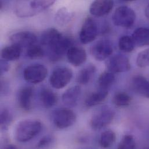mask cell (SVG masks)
I'll list each match as a JSON object with an SVG mask.
<instances>
[{
	"instance_id": "35",
	"label": "cell",
	"mask_w": 149,
	"mask_h": 149,
	"mask_svg": "<svg viewBox=\"0 0 149 149\" xmlns=\"http://www.w3.org/2000/svg\"><path fill=\"white\" fill-rule=\"evenodd\" d=\"M145 13V16H146V18L148 19V20L149 21V4L147 5V6L146 7Z\"/></svg>"
},
{
	"instance_id": "21",
	"label": "cell",
	"mask_w": 149,
	"mask_h": 149,
	"mask_svg": "<svg viewBox=\"0 0 149 149\" xmlns=\"http://www.w3.org/2000/svg\"><path fill=\"white\" fill-rule=\"evenodd\" d=\"M22 49V47L12 44L11 45L5 47L1 50V58L6 61H16L20 58Z\"/></svg>"
},
{
	"instance_id": "14",
	"label": "cell",
	"mask_w": 149,
	"mask_h": 149,
	"mask_svg": "<svg viewBox=\"0 0 149 149\" xmlns=\"http://www.w3.org/2000/svg\"><path fill=\"white\" fill-rule=\"evenodd\" d=\"M34 90L32 87L26 86L21 89L17 94V102L19 107L24 111H30L32 107Z\"/></svg>"
},
{
	"instance_id": "11",
	"label": "cell",
	"mask_w": 149,
	"mask_h": 149,
	"mask_svg": "<svg viewBox=\"0 0 149 149\" xmlns=\"http://www.w3.org/2000/svg\"><path fill=\"white\" fill-rule=\"evenodd\" d=\"M106 67L109 72L113 73H124L131 69L129 59L123 55H116L111 57L106 62Z\"/></svg>"
},
{
	"instance_id": "10",
	"label": "cell",
	"mask_w": 149,
	"mask_h": 149,
	"mask_svg": "<svg viewBox=\"0 0 149 149\" xmlns=\"http://www.w3.org/2000/svg\"><path fill=\"white\" fill-rule=\"evenodd\" d=\"M113 47L111 42L107 40H101L95 43L91 48V54L97 61H103L111 55Z\"/></svg>"
},
{
	"instance_id": "32",
	"label": "cell",
	"mask_w": 149,
	"mask_h": 149,
	"mask_svg": "<svg viewBox=\"0 0 149 149\" xmlns=\"http://www.w3.org/2000/svg\"><path fill=\"white\" fill-rule=\"evenodd\" d=\"M118 148V149H134L136 148V142L131 135H125L121 139Z\"/></svg>"
},
{
	"instance_id": "8",
	"label": "cell",
	"mask_w": 149,
	"mask_h": 149,
	"mask_svg": "<svg viewBox=\"0 0 149 149\" xmlns=\"http://www.w3.org/2000/svg\"><path fill=\"white\" fill-rule=\"evenodd\" d=\"M74 46V41L69 37L62 36L60 40L49 50V58L52 61H57L67 54L69 49Z\"/></svg>"
},
{
	"instance_id": "13",
	"label": "cell",
	"mask_w": 149,
	"mask_h": 149,
	"mask_svg": "<svg viewBox=\"0 0 149 149\" xmlns=\"http://www.w3.org/2000/svg\"><path fill=\"white\" fill-rule=\"evenodd\" d=\"M114 4V0H95L89 7V12L95 16L102 17L111 11Z\"/></svg>"
},
{
	"instance_id": "16",
	"label": "cell",
	"mask_w": 149,
	"mask_h": 149,
	"mask_svg": "<svg viewBox=\"0 0 149 149\" xmlns=\"http://www.w3.org/2000/svg\"><path fill=\"white\" fill-rule=\"evenodd\" d=\"M62 34L56 29L50 28L44 31L41 36V44L49 49L52 47L62 37Z\"/></svg>"
},
{
	"instance_id": "20",
	"label": "cell",
	"mask_w": 149,
	"mask_h": 149,
	"mask_svg": "<svg viewBox=\"0 0 149 149\" xmlns=\"http://www.w3.org/2000/svg\"><path fill=\"white\" fill-rule=\"evenodd\" d=\"M132 38L135 46H149V28L139 27L136 29L132 34Z\"/></svg>"
},
{
	"instance_id": "26",
	"label": "cell",
	"mask_w": 149,
	"mask_h": 149,
	"mask_svg": "<svg viewBox=\"0 0 149 149\" xmlns=\"http://www.w3.org/2000/svg\"><path fill=\"white\" fill-rule=\"evenodd\" d=\"M73 18V14L66 8L59 9L56 13L55 19L56 23L60 26L68 24Z\"/></svg>"
},
{
	"instance_id": "22",
	"label": "cell",
	"mask_w": 149,
	"mask_h": 149,
	"mask_svg": "<svg viewBox=\"0 0 149 149\" xmlns=\"http://www.w3.org/2000/svg\"><path fill=\"white\" fill-rule=\"evenodd\" d=\"M96 68L92 63L88 65L80 70L77 76V82L81 85L88 84L96 73Z\"/></svg>"
},
{
	"instance_id": "28",
	"label": "cell",
	"mask_w": 149,
	"mask_h": 149,
	"mask_svg": "<svg viewBox=\"0 0 149 149\" xmlns=\"http://www.w3.org/2000/svg\"><path fill=\"white\" fill-rule=\"evenodd\" d=\"M113 103L118 107H126L131 103V97L125 92H118L113 99Z\"/></svg>"
},
{
	"instance_id": "25",
	"label": "cell",
	"mask_w": 149,
	"mask_h": 149,
	"mask_svg": "<svg viewBox=\"0 0 149 149\" xmlns=\"http://www.w3.org/2000/svg\"><path fill=\"white\" fill-rule=\"evenodd\" d=\"M116 135L112 130H107L103 132L99 140V143L103 148H109L111 147L116 142Z\"/></svg>"
},
{
	"instance_id": "5",
	"label": "cell",
	"mask_w": 149,
	"mask_h": 149,
	"mask_svg": "<svg viewBox=\"0 0 149 149\" xmlns=\"http://www.w3.org/2000/svg\"><path fill=\"white\" fill-rule=\"evenodd\" d=\"M76 121V115L69 109L62 108L55 110L52 114V121L59 129L63 130L72 126Z\"/></svg>"
},
{
	"instance_id": "34",
	"label": "cell",
	"mask_w": 149,
	"mask_h": 149,
	"mask_svg": "<svg viewBox=\"0 0 149 149\" xmlns=\"http://www.w3.org/2000/svg\"><path fill=\"white\" fill-rule=\"evenodd\" d=\"M9 69V65L8 61L2 59L1 61V74L6 73Z\"/></svg>"
},
{
	"instance_id": "6",
	"label": "cell",
	"mask_w": 149,
	"mask_h": 149,
	"mask_svg": "<svg viewBox=\"0 0 149 149\" xmlns=\"http://www.w3.org/2000/svg\"><path fill=\"white\" fill-rule=\"evenodd\" d=\"M72 70L66 67H60L54 70L50 77V84L54 88L60 89L65 87L72 80Z\"/></svg>"
},
{
	"instance_id": "1",
	"label": "cell",
	"mask_w": 149,
	"mask_h": 149,
	"mask_svg": "<svg viewBox=\"0 0 149 149\" xmlns=\"http://www.w3.org/2000/svg\"><path fill=\"white\" fill-rule=\"evenodd\" d=\"M55 1L56 0H16L14 11L19 17H30L48 9Z\"/></svg>"
},
{
	"instance_id": "31",
	"label": "cell",
	"mask_w": 149,
	"mask_h": 149,
	"mask_svg": "<svg viewBox=\"0 0 149 149\" xmlns=\"http://www.w3.org/2000/svg\"><path fill=\"white\" fill-rule=\"evenodd\" d=\"M12 121V116L7 109H3L1 111L0 123L2 129H6Z\"/></svg>"
},
{
	"instance_id": "17",
	"label": "cell",
	"mask_w": 149,
	"mask_h": 149,
	"mask_svg": "<svg viewBox=\"0 0 149 149\" xmlns=\"http://www.w3.org/2000/svg\"><path fill=\"white\" fill-rule=\"evenodd\" d=\"M134 90L143 97L149 99V81L142 75H136L132 80Z\"/></svg>"
},
{
	"instance_id": "12",
	"label": "cell",
	"mask_w": 149,
	"mask_h": 149,
	"mask_svg": "<svg viewBox=\"0 0 149 149\" xmlns=\"http://www.w3.org/2000/svg\"><path fill=\"white\" fill-rule=\"evenodd\" d=\"M10 41L13 44L23 48H29L36 44L37 36L32 32L24 31L13 34L10 37Z\"/></svg>"
},
{
	"instance_id": "15",
	"label": "cell",
	"mask_w": 149,
	"mask_h": 149,
	"mask_svg": "<svg viewBox=\"0 0 149 149\" xmlns=\"http://www.w3.org/2000/svg\"><path fill=\"white\" fill-rule=\"evenodd\" d=\"M66 55L69 62L75 67L82 65L86 60V53L85 49L78 47H71Z\"/></svg>"
},
{
	"instance_id": "3",
	"label": "cell",
	"mask_w": 149,
	"mask_h": 149,
	"mask_svg": "<svg viewBox=\"0 0 149 149\" xmlns=\"http://www.w3.org/2000/svg\"><path fill=\"white\" fill-rule=\"evenodd\" d=\"M114 117L115 113L111 109L102 107L93 114L90 120V126L95 131L102 130L111 124Z\"/></svg>"
},
{
	"instance_id": "2",
	"label": "cell",
	"mask_w": 149,
	"mask_h": 149,
	"mask_svg": "<svg viewBox=\"0 0 149 149\" xmlns=\"http://www.w3.org/2000/svg\"><path fill=\"white\" fill-rule=\"evenodd\" d=\"M41 123L37 120L29 119L18 123L15 130V138L20 143H24L31 141L41 132Z\"/></svg>"
},
{
	"instance_id": "27",
	"label": "cell",
	"mask_w": 149,
	"mask_h": 149,
	"mask_svg": "<svg viewBox=\"0 0 149 149\" xmlns=\"http://www.w3.org/2000/svg\"><path fill=\"white\" fill-rule=\"evenodd\" d=\"M118 46L120 49L123 52L130 53L134 51L135 44L132 37L129 36H124L120 38Z\"/></svg>"
},
{
	"instance_id": "29",
	"label": "cell",
	"mask_w": 149,
	"mask_h": 149,
	"mask_svg": "<svg viewBox=\"0 0 149 149\" xmlns=\"http://www.w3.org/2000/svg\"><path fill=\"white\" fill-rule=\"evenodd\" d=\"M45 51L42 47L36 44L33 45L27 49V56L31 59H36L43 57Z\"/></svg>"
},
{
	"instance_id": "18",
	"label": "cell",
	"mask_w": 149,
	"mask_h": 149,
	"mask_svg": "<svg viewBox=\"0 0 149 149\" xmlns=\"http://www.w3.org/2000/svg\"><path fill=\"white\" fill-rule=\"evenodd\" d=\"M81 90L78 85L73 86L67 89L62 95V101L69 107H74L79 100Z\"/></svg>"
},
{
	"instance_id": "23",
	"label": "cell",
	"mask_w": 149,
	"mask_h": 149,
	"mask_svg": "<svg viewBox=\"0 0 149 149\" xmlns=\"http://www.w3.org/2000/svg\"><path fill=\"white\" fill-rule=\"evenodd\" d=\"M108 95V91L99 89L96 92L90 94L86 99L85 104L86 106L91 107L103 102Z\"/></svg>"
},
{
	"instance_id": "7",
	"label": "cell",
	"mask_w": 149,
	"mask_h": 149,
	"mask_svg": "<svg viewBox=\"0 0 149 149\" xmlns=\"http://www.w3.org/2000/svg\"><path fill=\"white\" fill-rule=\"evenodd\" d=\"M48 75V69L43 65L33 64L26 67L23 71V77L28 82L36 84L42 82Z\"/></svg>"
},
{
	"instance_id": "19",
	"label": "cell",
	"mask_w": 149,
	"mask_h": 149,
	"mask_svg": "<svg viewBox=\"0 0 149 149\" xmlns=\"http://www.w3.org/2000/svg\"><path fill=\"white\" fill-rule=\"evenodd\" d=\"M40 98L42 105L46 109L55 106L58 100L57 95L49 88H44L41 91Z\"/></svg>"
},
{
	"instance_id": "30",
	"label": "cell",
	"mask_w": 149,
	"mask_h": 149,
	"mask_svg": "<svg viewBox=\"0 0 149 149\" xmlns=\"http://www.w3.org/2000/svg\"><path fill=\"white\" fill-rule=\"evenodd\" d=\"M136 65L139 68H145L149 65V49L141 52L136 58Z\"/></svg>"
},
{
	"instance_id": "4",
	"label": "cell",
	"mask_w": 149,
	"mask_h": 149,
	"mask_svg": "<svg viewBox=\"0 0 149 149\" xmlns=\"http://www.w3.org/2000/svg\"><path fill=\"white\" fill-rule=\"evenodd\" d=\"M136 20L135 11L127 6H121L117 8L113 15V21L114 25L124 28L131 27Z\"/></svg>"
},
{
	"instance_id": "33",
	"label": "cell",
	"mask_w": 149,
	"mask_h": 149,
	"mask_svg": "<svg viewBox=\"0 0 149 149\" xmlns=\"http://www.w3.org/2000/svg\"><path fill=\"white\" fill-rule=\"evenodd\" d=\"M54 142V138L51 136H45L43 137L38 143L37 148H44L49 146Z\"/></svg>"
},
{
	"instance_id": "9",
	"label": "cell",
	"mask_w": 149,
	"mask_h": 149,
	"mask_svg": "<svg viewBox=\"0 0 149 149\" xmlns=\"http://www.w3.org/2000/svg\"><path fill=\"white\" fill-rule=\"evenodd\" d=\"M98 34L96 22L91 17L85 19L79 32V40L82 44H88L93 42Z\"/></svg>"
},
{
	"instance_id": "24",
	"label": "cell",
	"mask_w": 149,
	"mask_h": 149,
	"mask_svg": "<svg viewBox=\"0 0 149 149\" xmlns=\"http://www.w3.org/2000/svg\"><path fill=\"white\" fill-rule=\"evenodd\" d=\"M116 77L114 73L110 72H105L100 75L98 79L99 89L107 90L115 82Z\"/></svg>"
},
{
	"instance_id": "36",
	"label": "cell",
	"mask_w": 149,
	"mask_h": 149,
	"mask_svg": "<svg viewBox=\"0 0 149 149\" xmlns=\"http://www.w3.org/2000/svg\"><path fill=\"white\" fill-rule=\"evenodd\" d=\"M123 1H125V2H132V1H134L136 0H122Z\"/></svg>"
}]
</instances>
